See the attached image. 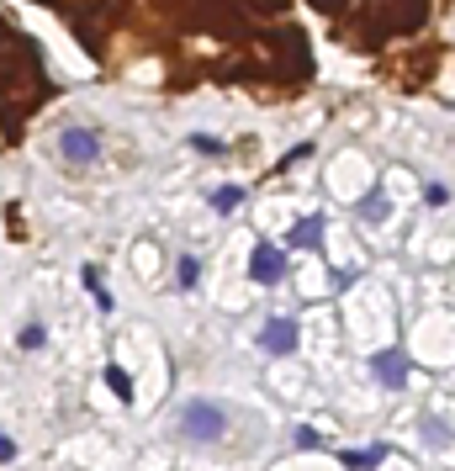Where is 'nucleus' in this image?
Masks as SVG:
<instances>
[{"mask_svg":"<svg viewBox=\"0 0 455 471\" xmlns=\"http://www.w3.org/2000/svg\"><path fill=\"white\" fill-rule=\"evenodd\" d=\"M344 461L350 466H371V461H381V450H344Z\"/></svg>","mask_w":455,"mask_h":471,"instance_id":"9","label":"nucleus"},{"mask_svg":"<svg viewBox=\"0 0 455 471\" xmlns=\"http://www.w3.org/2000/svg\"><path fill=\"white\" fill-rule=\"evenodd\" d=\"M239 201H243V191H233V186H228V191H213V207H217V212H233Z\"/></svg>","mask_w":455,"mask_h":471,"instance_id":"7","label":"nucleus"},{"mask_svg":"<svg viewBox=\"0 0 455 471\" xmlns=\"http://www.w3.org/2000/svg\"><path fill=\"white\" fill-rule=\"evenodd\" d=\"M106 381H112V392H117V397H133V381H127V371H122V366H112V371H106Z\"/></svg>","mask_w":455,"mask_h":471,"instance_id":"8","label":"nucleus"},{"mask_svg":"<svg viewBox=\"0 0 455 471\" xmlns=\"http://www.w3.org/2000/svg\"><path fill=\"white\" fill-rule=\"evenodd\" d=\"M260 345L271 349V355H292V349H297V323H292V318H271L265 334H260Z\"/></svg>","mask_w":455,"mask_h":471,"instance_id":"4","label":"nucleus"},{"mask_svg":"<svg viewBox=\"0 0 455 471\" xmlns=\"http://www.w3.org/2000/svg\"><path fill=\"white\" fill-rule=\"evenodd\" d=\"M181 286H196V260H181Z\"/></svg>","mask_w":455,"mask_h":471,"instance_id":"11","label":"nucleus"},{"mask_svg":"<svg viewBox=\"0 0 455 471\" xmlns=\"http://www.w3.org/2000/svg\"><path fill=\"white\" fill-rule=\"evenodd\" d=\"M228 429V413L217 408V403H207V397H191L181 408V435L185 440H217Z\"/></svg>","mask_w":455,"mask_h":471,"instance_id":"1","label":"nucleus"},{"mask_svg":"<svg viewBox=\"0 0 455 471\" xmlns=\"http://www.w3.org/2000/svg\"><path fill=\"white\" fill-rule=\"evenodd\" d=\"M376 377L387 381V387H402V381H408V360H402V355H376Z\"/></svg>","mask_w":455,"mask_h":471,"instance_id":"5","label":"nucleus"},{"mask_svg":"<svg viewBox=\"0 0 455 471\" xmlns=\"http://www.w3.org/2000/svg\"><path fill=\"white\" fill-rule=\"evenodd\" d=\"M318 239H323V218H318V212H312V218H307L302 228H297V233H292V244H297V250H318Z\"/></svg>","mask_w":455,"mask_h":471,"instance_id":"6","label":"nucleus"},{"mask_svg":"<svg viewBox=\"0 0 455 471\" xmlns=\"http://www.w3.org/2000/svg\"><path fill=\"white\" fill-rule=\"evenodd\" d=\"M11 450H16V445H11L5 435H0V461H11Z\"/></svg>","mask_w":455,"mask_h":471,"instance_id":"12","label":"nucleus"},{"mask_svg":"<svg viewBox=\"0 0 455 471\" xmlns=\"http://www.w3.org/2000/svg\"><path fill=\"white\" fill-rule=\"evenodd\" d=\"M191 143H196V149H202V154H223V143H217V138H207V132H196V138H191Z\"/></svg>","mask_w":455,"mask_h":471,"instance_id":"10","label":"nucleus"},{"mask_svg":"<svg viewBox=\"0 0 455 471\" xmlns=\"http://www.w3.org/2000/svg\"><path fill=\"white\" fill-rule=\"evenodd\" d=\"M59 154L74 159V164H91V159L101 154V138H95L91 127H69V132L59 138Z\"/></svg>","mask_w":455,"mask_h":471,"instance_id":"2","label":"nucleus"},{"mask_svg":"<svg viewBox=\"0 0 455 471\" xmlns=\"http://www.w3.org/2000/svg\"><path fill=\"white\" fill-rule=\"evenodd\" d=\"M249 276H254L260 286H275L281 276H286V260H281V250H275V244H260V250H254V265H249Z\"/></svg>","mask_w":455,"mask_h":471,"instance_id":"3","label":"nucleus"}]
</instances>
